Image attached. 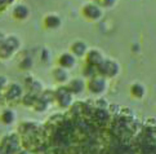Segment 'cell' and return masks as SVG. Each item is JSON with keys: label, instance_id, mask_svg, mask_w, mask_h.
<instances>
[{"label": "cell", "instance_id": "obj_1", "mask_svg": "<svg viewBox=\"0 0 156 154\" xmlns=\"http://www.w3.org/2000/svg\"><path fill=\"white\" fill-rule=\"evenodd\" d=\"M21 46H22V42L17 35L14 34L7 35L4 42L0 44V60L7 61V60L14 57L20 52Z\"/></svg>", "mask_w": 156, "mask_h": 154}, {"label": "cell", "instance_id": "obj_2", "mask_svg": "<svg viewBox=\"0 0 156 154\" xmlns=\"http://www.w3.org/2000/svg\"><path fill=\"white\" fill-rule=\"evenodd\" d=\"M107 88H108V79H106L98 74L92 76V78L85 79V90L96 97H101L102 95H105Z\"/></svg>", "mask_w": 156, "mask_h": 154}, {"label": "cell", "instance_id": "obj_3", "mask_svg": "<svg viewBox=\"0 0 156 154\" xmlns=\"http://www.w3.org/2000/svg\"><path fill=\"white\" fill-rule=\"evenodd\" d=\"M96 69H97V74L98 75L103 76V78H106V79H111V78H116V76L120 74L121 66L115 58L106 57L105 61Z\"/></svg>", "mask_w": 156, "mask_h": 154}, {"label": "cell", "instance_id": "obj_4", "mask_svg": "<svg viewBox=\"0 0 156 154\" xmlns=\"http://www.w3.org/2000/svg\"><path fill=\"white\" fill-rule=\"evenodd\" d=\"M80 13L83 16V18H85L89 22H98L103 18L105 9H102L98 4L90 0V2H87L81 5Z\"/></svg>", "mask_w": 156, "mask_h": 154}, {"label": "cell", "instance_id": "obj_5", "mask_svg": "<svg viewBox=\"0 0 156 154\" xmlns=\"http://www.w3.org/2000/svg\"><path fill=\"white\" fill-rule=\"evenodd\" d=\"M75 96L69 91L66 86H58L53 91V101L61 109H69L74 104Z\"/></svg>", "mask_w": 156, "mask_h": 154}, {"label": "cell", "instance_id": "obj_6", "mask_svg": "<svg viewBox=\"0 0 156 154\" xmlns=\"http://www.w3.org/2000/svg\"><path fill=\"white\" fill-rule=\"evenodd\" d=\"M25 93V88L17 82H9L7 87L3 90V95L7 104H18Z\"/></svg>", "mask_w": 156, "mask_h": 154}, {"label": "cell", "instance_id": "obj_7", "mask_svg": "<svg viewBox=\"0 0 156 154\" xmlns=\"http://www.w3.org/2000/svg\"><path fill=\"white\" fill-rule=\"evenodd\" d=\"M0 145L4 148V150L8 154H16L21 149V137L17 132H10V134H5L2 139H0Z\"/></svg>", "mask_w": 156, "mask_h": 154}, {"label": "cell", "instance_id": "obj_8", "mask_svg": "<svg viewBox=\"0 0 156 154\" xmlns=\"http://www.w3.org/2000/svg\"><path fill=\"white\" fill-rule=\"evenodd\" d=\"M84 58H85L87 65L93 66V68H98V66L105 61L106 54L103 53L102 49H99V48H89L85 53Z\"/></svg>", "mask_w": 156, "mask_h": 154}, {"label": "cell", "instance_id": "obj_9", "mask_svg": "<svg viewBox=\"0 0 156 154\" xmlns=\"http://www.w3.org/2000/svg\"><path fill=\"white\" fill-rule=\"evenodd\" d=\"M43 27L45 30L49 31H54V30H58L61 26H62V18L58 13H54V12H49L43 17Z\"/></svg>", "mask_w": 156, "mask_h": 154}, {"label": "cell", "instance_id": "obj_10", "mask_svg": "<svg viewBox=\"0 0 156 154\" xmlns=\"http://www.w3.org/2000/svg\"><path fill=\"white\" fill-rule=\"evenodd\" d=\"M31 16V9L25 3H16L12 8V17L17 21H27Z\"/></svg>", "mask_w": 156, "mask_h": 154}, {"label": "cell", "instance_id": "obj_11", "mask_svg": "<svg viewBox=\"0 0 156 154\" xmlns=\"http://www.w3.org/2000/svg\"><path fill=\"white\" fill-rule=\"evenodd\" d=\"M23 88H26L27 91L25 92H29V93H34V95L39 96L44 90V86L43 83L39 79H36L34 75H27L25 78V83H23Z\"/></svg>", "mask_w": 156, "mask_h": 154}, {"label": "cell", "instance_id": "obj_12", "mask_svg": "<svg viewBox=\"0 0 156 154\" xmlns=\"http://www.w3.org/2000/svg\"><path fill=\"white\" fill-rule=\"evenodd\" d=\"M76 65H77V58L69 51L62 52L57 57V66H61L63 69L72 70L74 68H76Z\"/></svg>", "mask_w": 156, "mask_h": 154}, {"label": "cell", "instance_id": "obj_13", "mask_svg": "<svg viewBox=\"0 0 156 154\" xmlns=\"http://www.w3.org/2000/svg\"><path fill=\"white\" fill-rule=\"evenodd\" d=\"M51 75H52L53 80L59 86H66L67 82L70 80V78H71L70 70L63 69V68H61V66H55V68H53L52 71H51Z\"/></svg>", "mask_w": 156, "mask_h": 154}, {"label": "cell", "instance_id": "obj_14", "mask_svg": "<svg viewBox=\"0 0 156 154\" xmlns=\"http://www.w3.org/2000/svg\"><path fill=\"white\" fill-rule=\"evenodd\" d=\"M66 87L69 88V91L74 96L81 95V93L85 91V79L83 78V76H74V78H70Z\"/></svg>", "mask_w": 156, "mask_h": 154}, {"label": "cell", "instance_id": "obj_15", "mask_svg": "<svg viewBox=\"0 0 156 154\" xmlns=\"http://www.w3.org/2000/svg\"><path fill=\"white\" fill-rule=\"evenodd\" d=\"M88 49H89V47H88V44H87L84 40L76 39V40H74V42L70 44L69 52H71L77 60H79V58H81V57L85 56V53H87Z\"/></svg>", "mask_w": 156, "mask_h": 154}, {"label": "cell", "instance_id": "obj_16", "mask_svg": "<svg viewBox=\"0 0 156 154\" xmlns=\"http://www.w3.org/2000/svg\"><path fill=\"white\" fill-rule=\"evenodd\" d=\"M129 95L134 100H143L147 95V88L142 82H133L129 86Z\"/></svg>", "mask_w": 156, "mask_h": 154}, {"label": "cell", "instance_id": "obj_17", "mask_svg": "<svg viewBox=\"0 0 156 154\" xmlns=\"http://www.w3.org/2000/svg\"><path fill=\"white\" fill-rule=\"evenodd\" d=\"M17 120V113L13 108H4L0 110V123L4 126H12Z\"/></svg>", "mask_w": 156, "mask_h": 154}, {"label": "cell", "instance_id": "obj_18", "mask_svg": "<svg viewBox=\"0 0 156 154\" xmlns=\"http://www.w3.org/2000/svg\"><path fill=\"white\" fill-rule=\"evenodd\" d=\"M49 105H51V101L47 100L45 97H43L41 95H39L36 97V100L34 102V105H32V110H35L36 113H44V112H47Z\"/></svg>", "mask_w": 156, "mask_h": 154}, {"label": "cell", "instance_id": "obj_19", "mask_svg": "<svg viewBox=\"0 0 156 154\" xmlns=\"http://www.w3.org/2000/svg\"><path fill=\"white\" fill-rule=\"evenodd\" d=\"M36 95H34V93H29V92H25L23 96H22L20 104L21 105H23L26 108H32V105H34V102L36 100Z\"/></svg>", "mask_w": 156, "mask_h": 154}, {"label": "cell", "instance_id": "obj_20", "mask_svg": "<svg viewBox=\"0 0 156 154\" xmlns=\"http://www.w3.org/2000/svg\"><path fill=\"white\" fill-rule=\"evenodd\" d=\"M32 66H34V60L31 56H25L21 58V61L18 62V69L22 71H29Z\"/></svg>", "mask_w": 156, "mask_h": 154}, {"label": "cell", "instance_id": "obj_21", "mask_svg": "<svg viewBox=\"0 0 156 154\" xmlns=\"http://www.w3.org/2000/svg\"><path fill=\"white\" fill-rule=\"evenodd\" d=\"M96 4H98L102 9H110V8H114L118 0H92Z\"/></svg>", "mask_w": 156, "mask_h": 154}, {"label": "cell", "instance_id": "obj_22", "mask_svg": "<svg viewBox=\"0 0 156 154\" xmlns=\"http://www.w3.org/2000/svg\"><path fill=\"white\" fill-rule=\"evenodd\" d=\"M94 75H97V69L85 64L84 69H83V78L88 79V78H92V76H94Z\"/></svg>", "mask_w": 156, "mask_h": 154}, {"label": "cell", "instance_id": "obj_23", "mask_svg": "<svg viewBox=\"0 0 156 154\" xmlns=\"http://www.w3.org/2000/svg\"><path fill=\"white\" fill-rule=\"evenodd\" d=\"M51 57H52V51H49L47 47H43L40 49V60L44 64H48L51 61Z\"/></svg>", "mask_w": 156, "mask_h": 154}, {"label": "cell", "instance_id": "obj_24", "mask_svg": "<svg viewBox=\"0 0 156 154\" xmlns=\"http://www.w3.org/2000/svg\"><path fill=\"white\" fill-rule=\"evenodd\" d=\"M8 83H9V80L7 79V76H3V75L0 76V91H3Z\"/></svg>", "mask_w": 156, "mask_h": 154}, {"label": "cell", "instance_id": "obj_25", "mask_svg": "<svg viewBox=\"0 0 156 154\" xmlns=\"http://www.w3.org/2000/svg\"><path fill=\"white\" fill-rule=\"evenodd\" d=\"M7 105V101H5V97L3 95V91H0V106Z\"/></svg>", "mask_w": 156, "mask_h": 154}, {"label": "cell", "instance_id": "obj_26", "mask_svg": "<svg viewBox=\"0 0 156 154\" xmlns=\"http://www.w3.org/2000/svg\"><path fill=\"white\" fill-rule=\"evenodd\" d=\"M5 36H7V34H5L4 31H2L0 30V44H2L3 42H4V39H5Z\"/></svg>", "mask_w": 156, "mask_h": 154}, {"label": "cell", "instance_id": "obj_27", "mask_svg": "<svg viewBox=\"0 0 156 154\" xmlns=\"http://www.w3.org/2000/svg\"><path fill=\"white\" fill-rule=\"evenodd\" d=\"M16 154H31V152L27 150V149H20Z\"/></svg>", "mask_w": 156, "mask_h": 154}, {"label": "cell", "instance_id": "obj_28", "mask_svg": "<svg viewBox=\"0 0 156 154\" xmlns=\"http://www.w3.org/2000/svg\"><path fill=\"white\" fill-rule=\"evenodd\" d=\"M0 154H8L7 152H5V150H4V148H3L2 145H0Z\"/></svg>", "mask_w": 156, "mask_h": 154}]
</instances>
